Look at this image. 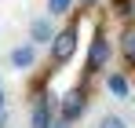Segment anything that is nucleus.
<instances>
[{"label":"nucleus","mask_w":135,"mask_h":128,"mask_svg":"<svg viewBox=\"0 0 135 128\" xmlns=\"http://www.w3.org/2000/svg\"><path fill=\"white\" fill-rule=\"evenodd\" d=\"M55 113H51V99L47 95H37L33 99V110H29V128H51Z\"/></svg>","instance_id":"39448f33"},{"label":"nucleus","mask_w":135,"mask_h":128,"mask_svg":"<svg viewBox=\"0 0 135 128\" xmlns=\"http://www.w3.org/2000/svg\"><path fill=\"white\" fill-rule=\"evenodd\" d=\"M0 128H7V106L0 110Z\"/></svg>","instance_id":"f8f14e48"},{"label":"nucleus","mask_w":135,"mask_h":128,"mask_svg":"<svg viewBox=\"0 0 135 128\" xmlns=\"http://www.w3.org/2000/svg\"><path fill=\"white\" fill-rule=\"evenodd\" d=\"M77 4H80V7H88V11H91V7H95L99 0H77Z\"/></svg>","instance_id":"ddd939ff"},{"label":"nucleus","mask_w":135,"mask_h":128,"mask_svg":"<svg viewBox=\"0 0 135 128\" xmlns=\"http://www.w3.org/2000/svg\"><path fill=\"white\" fill-rule=\"evenodd\" d=\"M99 128H128V121H124L120 113H102V117H99Z\"/></svg>","instance_id":"9d476101"},{"label":"nucleus","mask_w":135,"mask_h":128,"mask_svg":"<svg viewBox=\"0 0 135 128\" xmlns=\"http://www.w3.org/2000/svg\"><path fill=\"white\" fill-rule=\"evenodd\" d=\"M51 128H73V121H66V117H55V121H51Z\"/></svg>","instance_id":"9b49d317"},{"label":"nucleus","mask_w":135,"mask_h":128,"mask_svg":"<svg viewBox=\"0 0 135 128\" xmlns=\"http://www.w3.org/2000/svg\"><path fill=\"white\" fill-rule=\"evenodd\" d=\"M110 55H113V44L106 40V33L99 29V33L91 37V44H88V59H84V73H88V77L102 73V70H106V62H110Z\"/></svg>","instance_id":"f03ea898"},{"label":"nucleus","mask_w":135,"mask_h":128,"mask_svg":"<svg viewBox=\"0 0 135 128\" xmlns=\"http://www.w3.org/2000/svg\"><path fill=\"white\" fill-rule=\"evenodd\" d=\"M73 4H77V0H47V15H51V19H62V15L73 11Z\"/></svg>","instance_id":"1a4fd4ad"},{"label":"nucleus","mask_w":135,"mask_h":128,"mask_svg":"<svg viewBox=\"0 0 135 128\" xmlns=\"http://www.w3.org/2000/svg\"><path fill=\"white\" fill-rule=\"evenodd\" d=\"M77 44H80V29H77V22L62 26V29L55 33V40L47 44V51H51V62H55V66H66L69 59L77 55Z\"/></svg>","instance_id":"f257e3e1"},{"label":"nucleus","mask_w":135,"mask_h":128,"mask_svg":"<svg viewBox=\"0 0 135 128\" xmlns=\"http://www.w3.org/2000/svg\"><path fill=\"white\" fill-rule=\"evenodd\" d=\"M84 110H88V99H84L80 88H73V92H66L59 99V117H66V121H80Z\"/></svg>","instance_id":"7ed1b4c3"},{"label":"nucleus","mask_w":135,"mask_h":128,"mask_svg":"<svg viewBox=\"0 0 135 128\" xmlns=\"http://www.w3.org/2000/svg\"><path fill=\"white\" fill-rule=\"evenodd\" d=\"M110 4H113V7H117V4H124V0H110Z\"/></svg>","instance_id":"2eb2a0df"},{"label":"nucleus","mask_w":135,"mask_h":128,"mask_svg":"<svg viewBox=\"0 0 135 128\" xmlns=\"http://www.w3.org/2000/svg\"><path fill=\"white\" fill-rule=\"evenodd\" d=\"M55 33H59V29H55L51 15H40V19L29 22V44H37V48H40V44H51V40H55Z\"/></svg>","instance_id":"20e7f679"},{"label":"nucleus","mask_w":135,"mask_h":128,"mask_svg":"<svg viewBox=\"0 0 135 128\" xmlns=\"http://www.w3.org/2000/svg\"><path fill=\"white\" fill-rule=\"evenodd\" d=\"M11 66H15V70H33V66H37V44H18V48H15V51H11Z\"/></svg>","instance_id":"0eeeda50"},{"label":"nucleus","mask_w":135,"mask_h":128,"mask_svg":"<svg viewBox=\"0 0 135 128\" xmlns=\"http://www.w3.org/2000/svg\"><path fill=\"white\" fill-rule=\"evenodd\" d=\"M117 51H120V59L135 70V22H128V26L117 33Z\"/></svg>","instance_id":"423d86ee"},{"label":"nucleus","mask_w":135,"mask_h":128,"mask_svg":"<svg viewBox=\"0 0 135 128\" xmlns=\"http://www.w3.org/2000/svg\"><path fill=\"white\" fill-rule=\"evenodd\" d=\"M106 92H110L113 99H132V84H128V77H124L120 70L106 73Z\"/></svg>","instance_id":"6e6552de"},{"label":"nucleus","mask_w":135,"mask_h":128,"mask_svg":"<svg viewBox=\"0 0 135 128\" xmlns=\"http://www.w3.org/2000/svg\"><path fill=\"white\" fill-rule=\"evenodd\" d=\"M0 110H4V84H0Z\"/></svg>","instance_id":"4468645a"}]
</instances>
